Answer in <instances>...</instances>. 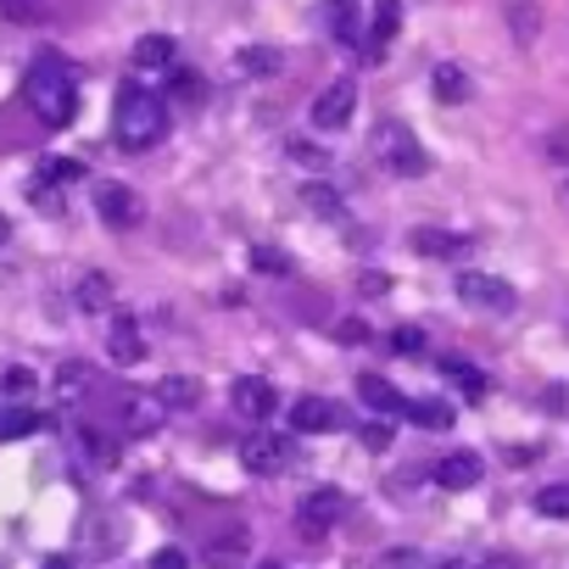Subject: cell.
<instances>
[{"instance_id": "cell-1", "label": "cell", "mask_w": 569, "mask_h": 569, "mask_svg": "<svg viewBox=\"0 0 569 569\" xmlns=\"http://www.w3.org/2000/svg\"><path fill=\"white\" fill-rule=\"evenodd\" d=\"M23 96H29V107H34V118L46 129H68L73 112H79V73L57 51H46V57H34V68L23 79Z\"/></svg>"}, {"instance_id": "cell-2", "label": "cell", "mask_w": 569, "mask_h": 569, "mask_svg": "<svg viewBox=\"0 0 569 569\" xmlns=\"http://www.w3.org/2000/svg\"><path fill=\"white\" fill-rule=\"evenodd\" d=\"M168 134V107L157 90L146 84H123L118 101H112V140L123 151H151L157 140Z\"/></svg>"}, {"instance_id": "cell-3", "label": "cell", "mask_w": 569, "mask_h": 569, "mask_svg": "<svg viewBox=\"0 0 569 569\" xmlns=\"http://www.w3.org/2000/svg\"><path fill=\"white\" fill-rule=\"evenodd\" d=\"M375 157H380V168H386V173H397V179H425V173H430L425 146H419V140H413V129H408V123H397V118H386V123L375 129Z\"/></svg>"}, {"instance_id": "cell-4", "label": "cell", "mask_w": 569, "mask_h": 569, "mask_svg": "<svg viewBox=\"0 0 569 569\" xmlns=\"http://www.w3.org/2000/svg\"><path fill=\"white\" fill-rule=\"evenodd\" d=\"M297 458V441L291 436H279V430H257L251 441H240V463L251 475H284Z\"/></svg>"}, {"instance_id": "cell-5", "label": "cell", "mask_w": 569, "mask_h": 569, "mask_svg": "<svg viewBox=\"0 0 569 569\" xmlns=\"http://www.w3.org/2000/svg\"><path fill=\"white\" fill-rule=\"evenodd\" d=\"M458 302L463 308H486V313H513V284L508 279H497V273H458Z\"/></svg>"}, {"instance_id": "cell-6", "label": "cell", "mask_w": 569, "mask_h": 569, "mask_svg": "<svg viewBox=\"0 0 569 569\" xmlns=\"http://www.w3.org/2000/svg\"><path fill=\"white\" fill-rule=\"evenodd\" d=\"M347 519V491L341 486H313L302 502H297V525L308 530V536H325V530H336Z\"/></svg>"}, {"instance_id": "cell-7", "label": "cell", "mask_w": 569, "mask_h": 569, "mask_svg": "<svg viewBox=\"0 0 569 569\" xmlns=\"http://www.w3.org/2000/svg\"><path fill=\"white\" fill-rule=\"evenodd\" d=\"M352 112H358V84L352 79H330L319 90V101H313V129L319 134H336V129L352 123Z\"/></svg>"}, {"instance_id": "cell-8", "label": "cell", "mask_w": 569, "mask_h": 569, "mask_svg": "<svg viewBox=\"0 0 569 569\" xmlns=\"http://www.w3.org/2000/svg\"><path fill=\"white\" fill-rule=\"evenodd\" d=\"M96 212L107 229H140L146 223V201L129 184H96Z\"/></svg>"}, {"instance_id": "cell-9", "label": "cell", "mask_w": 569, "mask_h": 569, "mask_svg": "<svg viewBox=\"0 0 569 569\" xmlns=\"http://www.w3.org/2000/svg\"><path fill=\"white\" fill-rule=\"evenodd\" d=\"M229 408H234L240 419H257V425H262V419L279 408V391H273L262 375H240V380L229 386Z\"/></svg>"}, {"instance_id": "cell-10", "label": "cell", "mask_w": 569, "mask_h": 569, "mask_svg": "<svg viewBox=\"0 0 569 569\" xmlns=\"http://www.w3.org/2000/svg\"><path fill=\"white\" fill-rule=\"evenodd\" d=\"M480 475H486L480 452H447V458L436 463V486H441V491H475Z\"/></svg>"}, {"instance_id": "cell-11", "label": "cell", "mask_w": 569, "mask_h": 569, "mask_svg": "<svg viewBox=\"0 0 569 569\" xmlns=\"http://www.w3.org/2000/svg\"><path fill=\"white\" fill-rule=\"evenodd\" d=\"M358 397H363V408H369V413H380V419L408 413V397H402L386 375H358Z\"/></svg>"}, {"instance_id": "cell-12", "label": "cell", "mask_w": 569, "mask_h": 569, "mask_svg": "<svg viewBox=\"0 0 569 569\" xmlns=\"http://www.w3.org/2000/svg\"><path fill=\"white\" fill-rule=\"evenodd\" d=\"M336 425H341V408L330 397H302L291 408V430L297 436H319V430H336Z\"/></svg>"}, {"instance_id": "cell-13", "label": "cell", "mask_w": 569, "mask_h": 569, "mask_svg": "<svg viewBox=\"0 0 569 569\" xmlns=\"http://www.w3.org/2000/svg\"><path fill=\"white\" fill-rule=\"evenodd\" d=\"M397 29H402V0H375V29L363 34V40H369L363 57L380 62V57H386V40H397Z\"/></svg>"}, {"instance_id": "cell-14", "label": "cell", "mask_w": 569, "mask_h": 569, "mask_svg": "<svg viewBox=\"0 0 569 569\" xmlns=\"http://www.w3.org/2000/svg\"><path fill=\"white\" fill-rule=\"evenodd\" d=\"M162 402H157V391H123V425L134 430V436H146V430H157L162 425Z\"/></svg>"}, {"instance_id": "cell-15", "label": "cell", "mask_w": 569, "mask_h": 569, "mask_svg": "<svg viewBox=\"0 0 569 569\" xmlns=\"http://www.w3.org/2000/svg\"><path fill=\"white\" fill-rule=\"evenodd\" d=\"M430 96L447 101V107L469 101V73H463L458 62H436V68H430Z\"/></svg>"}, {"instance_id": "cell-16", "label": "cell", "mask_w": 569, "mask_h": 569, "mask_svg": "<svg viewBox=\"0 0 569 569\" xmlns=\"http://www.w3.org/2000/svg\"><path fill=\"white\" fill-rule=\"evenodd\" d=\"M157 402H162L168 413H190V408L201 402V380H196V375H168V380L157 386Z\"/></svg>"}, {"instance_id": "cell-17", "label": "cell", "mask_w": 569, "mask_h": 569, "mask_svg": "<svg viewBox=\"0 0 569 569\" xmlns=\"http://www.w3.org/2000/svg\"><path fill=\"white\" fill-rule=\"evenodd\" d=\"M413 251H419V257H469V234H447V229H413Z\"/></svg>"}, {"instance_id": "cell-18", "label": "cell", "mask_w": 569, "mask_h": 569, "mask_svg": "<svg viewBox=\"0 0 569 569\" xmlns=\"http://www.w3.org/2000/svg\"><path fill=\"white\" fill-rule=\"evenodd\" d=\"M107 352H112V363H123V369H129V363H140V358H146L140 325H134V319H118V325H112V336H107Z\"/></svg>"}, {"instance_id": "cell-19", "label": "cell", "mask_w": 569, "mask_h": 569, "mask_svg": "<svg viewBox=\"0 0 569 569\" xmlns=\"http://www.w3.org/2000/svg\"><path fill=\"white\" fill-rule=\"evenodd\" d=\"M73 308H79V313H107V308H112V279H107V273H84V279L73 284Z\"/></svg>"}, {"instance_id": "cell-20", "label": "cell", "mask_w": 569, "mask_h": 569, "mask_svg": "<svg viewBox=\"0 0 569 569\" xmlns=\"http://www.w3.org/2000/svg\"><path fill=\"white\" fill-rule=\"evenodd\" d=\"M46 419L29 408V402H0V441H18V436H34Z\"/></svg>"}, {"instance_id": "cell-21", "label": "cell", "mask_w": 569, "mask_h": 569, "mask_svg": "<svg viewBox=\"0 0 569 569\" xmlns=\"http://www.w3.org/2000/svg\"><path fill=\"white\" fill-rule=\"evenodd\" d=\"M234 68H240L246 79H273V73L284 68V51H273V46H246V51L234 57Z\"/></svg>"}, {"instance_id": "cell-22", "label": "cell", "mask_w": 569, "mask_h": 569, "mask_svg": "<svg viewBox=\"0 0 569 569\" xmlns=\"http://www.w3.org/2000/svg\"><path fill=\"white\" fill-rule=\"evenodd\" d=\"M408 419L419 430H452V402H441V397H408Z\"/></svg>"}, {"instance_id": "cell-23", "label": "cell", "mask_w": 569, "mask_h": 569, "mask_svg": "<svg viewBox=\"0 0 569 569\" xmlns=\"http://www.w3.org/2000/svg\"><path fill=\"white\" fill-rule=\"evenodd\" d=\"M330 34H336V46H358L363 40L358 0H330Z\"/></svg>"}, {"instance_id": "cell-24", "label": "cell", "mask_w": 569, "mask_h": 569, "mask_svg": "<svg viewBox=\"0 0 569 569\" xmlns=\"http://www.w3.org/2000/svg\"><path fill=\"white\" fill-rule=\"evenodd\" d=\"M302 207L319 212L325 223H341V218H347V201H341L330 184H302Z\"/></svg>"}, {"instance_id": "cell-25", "label": "cell", "mask_w": 569, "mask_h": 569, "mask_svg": "<svg viewBox=\"0 0 569 569\" xmlns=\"http://www.w3.org/2000/svg\"><path fill=\"white\" fill-rule=\"evenodd\" d=\"M441 375H447L469 402H486V391H491V386H486V375H480V369H469V363H458V358H447V363H441Z\"/></svg>"}, {"instance_id": "cell-26", "label": "cell", "mask_w": 569, "mask_h": 569, "mask_svg": "<svg viewBox=\"0 0 569 569\" xmlns=\"http://www.w3.org/2000/svg\"><path fill=\"white\" fill-rule=\"evenodd\" d=\"M90 380H96L90 363H62V369H57V402H79V397L90 391Z\"/></svg>"}, {"instance_id": "cell-27", "label": "cell", "mask_w": 569, "mask_h": 569, "mask_svg": "<svg viewBox=\"0 0 569 569\" xmlns=\"http://www.w3.org/2000/svg\"><path fill=\"white\" fill-rule=\"evenodd\" d=\"M134 68H173V40L168 34H146L134 46Z\"/></svg>"}, {"instance_id": "cell-28", "label": "cell", "mask_w": 569, "mask_h": 569, "mask_svg": "<svg viewBox=\"0 0 569 569\" xmlns=\"http://www.w3.org/2000/svg\"><path fill=\"white\" fill-rule=\"evenodd\" d=\"M79 179H84V168L73 157H46L40 162V184H79Z\"/></svg>"}, {"instance_id": "cell-29", "label": "cell", "mask_w": 569, "mask_h": 569, "mask_svg": "<svg viewBox=\"0 0 569 569\" xmlns=\"http://www.w3.org/2000/svg\"><path fill=\"white\" fill-rule=\"evenodd\" d=\"M34 397V375L29 369H7L0 375V402H29Z\"/></svg>"}, {"instance_id": "cell-30", "label": "cell", "mask_w": 569, "mask_h": 569, "mask_svg": "<svg viewBox=\"0 0 569 569\" xmlns=\"http://www.w3.org/2000/svg\"><path fill=\"white\" fill-rule=\"evenodd\" d=\"M386 347H391L397 358H425V330L402 325V330H391V336H386Z\"/></svg>"}, {"instance_id": "cell-31", "label": "cell", "mask_w": 569, "mask_h": 569, "mask_svg": "<svg viewBox=\"0 0 569 569\" xmlns=\"http://www.w3.org/2000/svg\"><path fill=\"white\" fill-rule=\"evenodd\" d=\"M536 513L569 519V486H541V491H536Z\"/></svg>"}, {"instance_id": "cell-32", "label": "cell", "mask_w": 569, "mask_h": 569, "mask_svg": "<svg viewBox=\"0 0 569 569\" xmlns=\"http://www.w3.org/2000/svg\"><path fill=\"white\" fill-rule=\"evenodd\" d=\"M0 18H12V23H46V0H0Z\"/></svg>"}, {"instance_id": "cell-33", "label": "cell", "mask_w": 569, "mask_h": 569, "mask_svg": "<svg viewBox=\"0 0 569 569\" xmlns=\"http://www.w3.org/2000/svg\"><path fill=\"white\" fill-rule=\"evenodd\" d=\"M79 441H84V452L107 469V463H118V447H112V436H101V430H79Z\"/></svg>"}, {"instance_id": "cell-34", "label": "cell", "mask_w": 569, "mask_h": 569, "mask_svg": "<svg viewBox=\"0 0 569 569\" xmlns=\"http://www.w3.org/2000/svg\"><path fill=\"white\" fill-rule=\"evenodd\" d=\"M168 84H173V96H179L184 107H196V101L207 96V90H201V73H190V68H179V73H173Z\"/></svg>"}, {"instance_id": "cell-35", "label": "cell", "mask_w": 569, "mask_h": 569, "mask_svg": "<svg viewBox=\"0 0 569 569\" xmlns=\"http://www.w3.org/2000/svg\"><path fill=\"white\" fill-rule=\"evenodd\" d=\"M251 262H257L262 273H291V257H284L279 246H251Z\"/></svg>"}, {"instance_id": "cell-36", "label": "cell", "mask_w": 569, "mask_h": 569, "mask_svg": "<svg viewBox=\"0 0 569 569\" xmlns=\"http://www.w3.org/2000/svg\"><path fill=\"white\" fill-rule=\"evenodd\" d=\"M291 157H297V162H308V168H330V162H325V151H319V146H308V140H291Z\"/></svg>"}, {"instance_id": "cell-37", "label": "cell", "mask_w": 569, "mask_h": 569, "mask_svg": "<svg viewBox=\"0 0 569 569\" xmlns=\"http://www.w3.org/2000/svg\"><path fill=\"white\" fill-rule=\"evenodd\" d=\"M363 447L369 452H386L391 447V425H363Z\"/></svg>"}, {"instance_id": "cell-38", "label": "cell", "mask_w": 569, "mask_h": 569, "mask_svg": "<svg viewBox=\"0 0 569 569\" xmlns=\"http://www.w3.org/2000/svg\"><path fill=\"white\" fill-rule=\"evenodd\" d=\"M151 569H190V558L179 547H162V552H151Z\"/></svg>"}, {"instance_id": "cell-39", "label": "cell", "mask_w": 569, "mask_h": 569, "mask_svg": "<svg viewBox=\"0 0 569 569\" xmlns=\"http://www.w3.org/2000/svg\"><path fill=\"white\" fill-rule=\"evenodd\" d=\"M547 157H552V162L569 157V129H552V134H547Z\"/></svg>"}, {"instance_id": "cell-40", "label": "cell", "mask_w": 569, "mask_h": 569, "mask_svg": "<svg viewBox=\"0 0 569 569\" xmlns=\"http://www.w3.org/2000/svg\"><path fill=\"white\" fill-rule=\"evenodd\" d=\"M508 18H513V29H519V46H530V29H536V12H519V7H513Z\"/></svg>"}, {"instance_id": "cell-41", "label": "cell", "mask_w": 569, "mask_h": 569, "mask_svg": "<svg viewBox=\"0 0 569 569\" xmlns=\"http://www.w3.org/2000/svg\"><path fill=\"white\" fill-rule=\"evenodd\" d=\"M336 341H369L363 319H347V325H336Z\"/></svg>"}, {"instance_id": "cell-42", "label": "cell", "mask_w": 569, "mask_h": 569, "mask_svg": "<svg viewBox=\"0 0 569 569\" xmlns=\"http://www.w3.org/2000/svg\"><path fill=\"white\" fill-rule=\"evenodd\" d=\"M547 408L563 413V408H569V386H552V391H547Z\"/></svg>"}, {"instance_id": "cell-43", "label": "cell", "mask_w": 569, "mask_h": 569, "mask_svg": "<svg viewBox=\"0 0 569 569\" xmlns=\"http://www.w3.org/2000/svg\"><path fill=\"white\" fill-rule=\"evenodd\" d=\"M469 569H519L513 558H480V563H469Z\"/></svg>"}, {"instance_id": "cell-44", "label": "cell", "mask_w": 569, "mask_h": 569, "mask_svg": "<svg viewBox=\"0 0 569 569\" xmlns=\"http://www.w3.org/2000/svg\"><path fill=\"white\" fill-rule=\"evenodd\" d=\"M436 569H469V558H436Z\"/></svg>"}, {"instance_id": "cell-45", "label": "cell", "mask_w": 569, "mask_h": 569, "mask_svg": "<svg viewBox=\"0 0 569 569\" xmlns=\"http://www.w3.org/2000/svg\"><path fill=\"white\" fill-rule=\"evenodd\" d=\"M7 240H12V218H7V212H0V246H7Z\"/></svg>"}, {"instance_id": "cell-46", "label": "cell", "mask_w": 569, "mask_h": 569, "mask_svg": "<svg viewBox=\"0 0 569 569\" xmlns=\"http://www.w3.org/2000/svg\"><path fill=\"white\" fill-rule=\"evenodd\" d=\"M46 569H73V563H68V558H51V563H46Z\"/></svg>"}, {"instance_id": "cell-47", "label": "cell", "mask_w": 569, "mask_h": 569, "mask_svg": "<svg viewBox=\"0 0 569 569\" xmlns=\"http://www.w3.org/2000/svg\"><path fill=\"white\" fill-rule=\"evenodd\" d=\"M262 569H284V563H262Z\"/></svg>"}, {"instance_id": "cell-48", "label": "cell", "mask_w": 569, "mask_h": 569, "mask_svg": "<svg viewBox=\"0 0 569 569\" xmlns=\"http://www.w3.org/2000/svg\"><path fill=\"white\" fill-rule=\"evenodd\" d=\"M563 201H569V179H563Z\"/></svg>"}]
</instances>
